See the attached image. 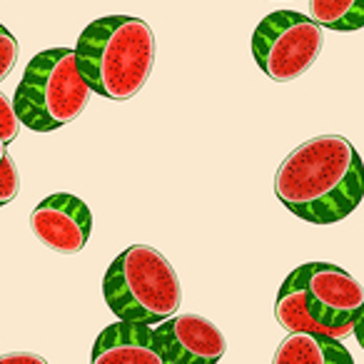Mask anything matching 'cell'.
Here are the masks:
<instances>
[{
    "mask_svg": "<svg viewBox=\"0 0 364 364\" xmlns=\"http://www.w3.org/2000/svg\"><path fill=\"white\" fill-rule=\"evenodd\" d=\"M90 95V85L77 68L75 48H50L28 63L13 107L26 127L53 132L75 120Z\"/></svg>",
    "mask_w": 364,
    "mask_h": 364,
    "instance_id": "277c9868",
    "label": "cell"
},
{
    "mask_svg": "<svg viewBox=\"0 0 364 364\" xmlns=\"http://www.w3.org/2000/svg\"><path fill=\"white\" fill-rule=\"evenodd\" d=\"M0 364H48L38 352H6L0 354Z\"/></svg>",
    "mask_w": 364,
    "mask_h": 364,
    "instance_id": "9a60e30c",
    "label": "cell"
},
{
    "mask_svg": "<svg viewBox=\"0 0 364 364\" xmlns=\"http://www.w3.org/2000/svg\"><path fill=\"white\" fill-rule=\"evenodd\" d=\"M165 364H218L228 349L225 334L200 314H172L155 324Z\"/></svg>",
    "mask_w": 364,
    "mask_h": 364,
    "instance_id": "52a82bcc",
    "label": "cell"
},
{
    "mask_svg": "<svg viewBox=\"0 0 364 364\" xmlns=\"http://www.w3.org/2000/svg\"><path fill=\"white\" fill-rule=\"evenodd\" d=\"M21 117H18L16 107L8 102V97L0 92V137H3V142H13L18 137V130H21Z\"/></svg>",
    "mask_w": 364,
    "mask_h": 364,
    "instance_id": "5bb4252c",
    "label": "cell"
},
{
    "mask_svg": "<svg viewBox=\"0 0 364 364\" xmlns=\"http://www.w3.org/2000/svg\"><path fill=\"white\" fill-rule=\"evenodd\" d=\"M90 364H165L152 324L122 322L105 327L92 344Z\"/></svg>",
    "mask_w": 364,
    "mask_h": 364,
    "instance_id": "9c48e42d",
    "label": "cell"
},
{
    "mask_svg": "<svg viewBox=\"0 0 364 364\" xmlns=\"http://www.w3.org/2000/svg\"><path fill=\"white\" fill-rule=\"evenodd\" d=\"M102 297L110 312L122 322L155 327L177 314L182 289L172 264L155 247L132 245L107 267Z\"/></svg>",
    "mask_w": 364,
    "mask_h": 364,
    "instance_id": "3957f363",
    "label": "cell"
},
{
    "mask_svg": "<svg viewBox=\"0 0 364 364\" xmlns=\"http://www.w3.org/2000/svg\"><path fill=\"white\" fill-rule=\"evenodd\" d=\"M309 18L327 31H359L364 28V0H309Z\"/></svg>",
    "mask_w": 364,
    "mask_h": 364,
    "instance_id": "8fae6325",
    "label": "cell"
},
{
    "mask_svg": "<svg viewBox=\"0 0 364 364\" xmlns=\"http://www.w3.org/2000/svg\"><path fill=\"white\" fill-rule=\"evenodd\" d=\"M324 46L322 26L297 11H277L259 21L252 33V55L274 82L302 77Z\"/></svg>",
    "mask_w": 364,
    "mask_h": 364,
    "instance_id": "5b68a950",
    "label": "cell"
},
{
    "mask_svg": "<svg viewBox=\"0 0 364 364\" xmlns=\"http://www.w3.org/2000/svg\"><path fill=\"white\" fill-rule=\"evenodd\" d=\"M18 55H21V46H18L16 36L0 23V82L13 73V68H16V63H18Z\"/></svg>",
    "mask_w": 364,
    "mask_h": 364,
    "instance_id": "7c38bea8",
    "label": "cell"
},
{
    "mask_svg": "<svg viewBox=\"0 0 364 364\" xmlns=\"http://www.w3.org/2000/svg\"><path fill=\"white\" fill-rule=\"evenodd\" d=\"M31 230L53 252L77 255L90 240L92 213L75 195L55 193L31 213Z\"/></svg>",
    "mask_w": 364,
    "mask_h": 364,
    "instance_id": "ba28073f",
    "label": "cell"
},
{
    "mask_svg": "<svg viewBox=\"0 0 364 364\" xmlns=\"http://www.w3.org/2000/svg\"><path fill=\"white\" fill-rule=\"evenodd\" d=\"M277 200L312 225H334L364 200V162L342 135H319L302 142L274 175Z\"/></svg>",
    "mask_w": 364,
    "mask_h": 364,
    "instance_id": "6da1fadb",
    "label": "cell"
},
{
    "mask_svg": "<svg viewBox=\"0 0 364 364\" xmlns=\"http://www.w3.org/2000/svg\"><path fill=\"white\" fill-rule=\"evenodd\" d=\"M8 155V150H6V142H3V137H0V162H3V157Z\"/></svg>",
    "mask_w": 364,
    "mask_h": 364,
    "instance_id": "e0dca14e",
    "label": "cell"
},
{
    "mask_svg": "<svg viewBox=\"0 0 364 364\" xmlns=\"http://www.w3.org/2000/svg\"><path fill=\"white\" fill-rule=\"evenodd\" d=\"M354 337H357L359 347L364 349V307H362V312H359L357 322H354Z\"/></svg>",
    "mask_w": 364,
    "mask_h": 364,
    "instance_id": "2e32d148",
    "label": "cell"
},
{
    "mask_svg": "<svg viewBox=\"0 0 364 364\" xmlns=\"http://www.w3.org/2000/svg\"><path fill=\"white\" fill-rule=\"evenodd\" d=\"M18 190H21L18 167H16V162H13V157L6 155L3 157V162H0V208L8 205L11 200H16Z\"/></svg>",
    "mask_w": 364,
    "mask_h": 364,
    "instance_id": "4fadbf2b",
    "label": "cell"
},
{
    "mask_svg": "<svg viewBox=\"0 0 364 364\" xmlns=\"http://www.w3.org/2000/svg\"><path fill=\"white\" fill-rule=\"evenodd\" d=\"M272 364H354L342 339L314 332H289Z\"/></svg>",
    "mask_w": 364,
    "mask_h": 364,
    "instance_id": "30bf717a",
    "label": "cell"
},
{
    "mask_svg": "<svg viewBox=\"0 0 364 364\" xmlns=\"http://www.w3.org/2000/svg\"><path fill=\"white\" fill-rule=\"evenodd\" d=\"M304 274V309L319 334L344 339L354 334V322L364 307V287L329 262H307Z\"/></svg>",
    "mask_w": 364,
    "mask_h": 364,
    "instance_id": "8992f818",
    "label": "cell"
},
{
    "mask_svg": "<svg viewBox=\"0 0 364 364\" xmlns=\"http://www.w3.org/2000/svg\"><path fill=\"white\" fill-rule=\"evenodd\" d=\"M75 58L92 92L130 100L145 87L155 65V33L142 18H97L77 38Z\"/></svg>",
    "mask_w": 364,
    "mask_h": 364,
    "instance_id": "7a4b0ae2",
    "label": "cell"
}]
</instances>
